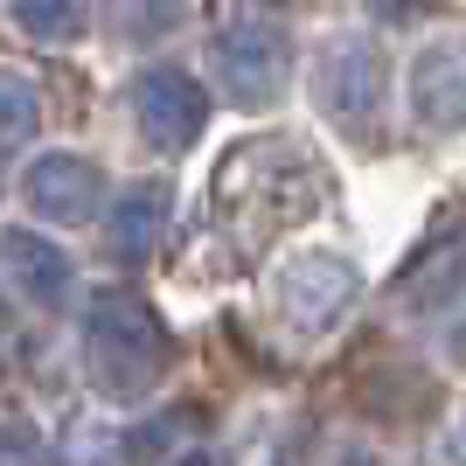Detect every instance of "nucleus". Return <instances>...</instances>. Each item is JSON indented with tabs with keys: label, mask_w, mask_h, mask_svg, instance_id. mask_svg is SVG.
Returning a JSON list of instances; mask_svg holds the SVG:
<instances>
[{
	"label": "nucleus",
	"mask_w": 466,
	"mask_h": 466,
	"mask_svg": "<svg viewBox=\"0 0 466 466\" xmlns=\"http://www.w3.org/2000/svg\"><path fill=\"white\" fill-rule=\"evenodd\" d=\"M133 118H139V133H147V147L188 154L195 139H202V126H209V97H202V84L188 70H147L133 84Z\"/></svg>",
	"instance_id": "obj_6"
},
{
	"label": "nucleus",
	"mask_w": 466,
	"mask_h": 466,
	"mask_svg": "<svg viewBox=\"0 0 466 466\" xmlns=\"http://www.w3.org/2000/svg\"><path fill=\"white\" fill-rule=\"evenodd\" d=\"M35 133V84L21 70H0V154H15Z\"/></svg>",
	"instance_id": "obj_15"
},
{
	"label": "nucleus",
	"mask_w": 466,
	"mask_h": 466,
	"mask_svg": "<svg viewBox=\"0 0 466 466\" xmlns=\"http://www.w3.org/2000/svg\"><path fill=\"white\" fill-rule=\"evenodd\" d=\"M383 49L370 35H328L320 42V56H313V97H320V112L341 126V133H370L376 112H383Z\"/></svg>",
	"instance_id": "obj_3"
},
{
	"label": "nucleus",
	"mask_w": 466,
	"mask_h": 466,
	"mask_svg": "<svg viewBox=\"0 0 466 466\" xmlns=\"http://www.w3.org/2000/svg\"><path fill=\"white\" fill-rule=\"evenodd\" d=\"M167 466H216L209 452H181V460H167Z\"/></svg>",
	"instance_id": "obj_19"
},
{
	"label": "nucleus",
	"mask_w": 466,
	"mask_h": 466,
	"mask_svg": "<svg viewBox=\"0 0 466 466\" xmlns=\"http://www.w3.org/2000/svg\"><path fill=\"white\" fill-rule=\"evenodd\" d=\"M216 77H223V91L237 97V105H279L292 84V42L286 28H272V21H230L223 35H216Z\"/></svg>",
	"instance_id": "obj_4"
},
{
	"label": "nucleus",
	"mask_w": 466,
	"mask_h": 466,
	"mask_svg": "<svg viewBox=\"0 0 466 466\" xmlns=\"http://www.w3.org/2000/svg\"><path fill=\"white\" fill-rule=\"evenodd\" d=\"M355 292H362V279H355V265L341 251H299V258L279 265V313H286L299 334L341 328V313L355 307Z\"/></svg>",
	"instance_id": "obj_5"
},
{
	"label": "nucleus",
	"mask_w": 466,
	"mask_h": 466,
	"mask_svg": "<svg viewBox=\"0 0 466 466\" xmlns=\"http://www.w3.org/2000/svg\"><path fill=\"white\" fill-rule=\"evenodd\" d=\"M410 112L425 118L431 133H466V35L431 42L425 56L410 63Z\"/></svg>",
	"instance_id": "obj_8"
},
{
	"label": "nucleus",
	"mask_w": 466,
	"mask_h": 466,
	"mask_svg": "<svg viewBox=\"0 0 466 466\" xmlns=\"http://www.w3.org/2000/svg\"><path fill=\"white\" fill-rule=\"evenodd\" d=\"M460 279H466V230L452 237L446 251H425V265H410V272L397 279V299H404V307H446Z\"/></svg>",
	"instance_id": "obj_11"
},
{
	"label": "nucleus",
	"mask_w": 466,
	"mask_h": 466,
	"mask_svg": "<svg viewBox=\"0 0 466 466\" xmlns=\"http://www.w3.org/2000/svg\"><path fill=\"white\" fill-rule=\"evenodd\" d=\"M175 370V334L139 292L126 286H97L84 299V376L97 397L112 404H139L154 397Z\"/></svg>",
	"instance_id": "obj_1"
},
{
	"label": "nucleus",
	"mask_w": 466,
	"mask_h": 466,
	"mask_svg": "<svg viewBox=\"0 0 466 466\" xmlns=\"http://www.w3.org/2000/svg\"><path fill=\"white\" fill-rule=\"evenodd\" d=\"M0 466H49V446L28 418H0Z\"/></svg>",
	"instance_id": "obj_17"
},
{
	"label": "nucleus",
	"mask_w": 466,
	"mask_h": 466,
	"mask_svg": "<svg viewBox=\"0 0 466 466\" xmlns=\"http://www.w3.org/2000/svg\"><path fill=\"white\" fill-rule=\"evenodd\" d=\"M341 466H390V460H376V452H349Z\"/></svg>",
	"instance_id": "obj_20"
},
{
	"label": "nucleus",
	"mask_w": 466,
	"mask_h": 466,
	"mask_svg": "<svg viewBox=\"0 0 466 466\" xmlns=\"http://www.w3.org/2000/svg\"><path fill=\"white\" fill-rule=\"evenodd\" d=\"M21 202L42 216V223H91V209L105 202V175L97 160L84 154H42L28 175H21Z\"/></svg>",
	"instance_id": "obj_7"
},
{
	"label": "nucleus",
	"mask_w": 466,
	"mask_h": 466,
	"mask_svg": "<svg viewBox=\"0 0 466 466\" xmlns=\"http://www.w3.org/2000/svg\"><path fill=\"white\" fill-rule=\"evenodd\" d=\"M0 272H7V286H15L35 313L63 307V299H70V279H77L70 258L35 230H0Z\"/></svg>",
	"instance_id": "obj_9"
},
{
	"label": "nucleus",
	"mask_w": 466,
	"mask_h": 466,
	"mask_svg": "<svg viewBox=\"0 0 466 466\" xmlns=\"http://www.w3.org/2000/svg\"><path fill=\"white\" fill-rule=\"evenodd\" d=\"M167 216H175V188L167 181H133V188L112 202V251L118 258H154L160 237H167Z\"/></svg>",
	"instance_id": "obj_10"
},
{
	"label": "nucleus",
	"mask_w": 466,
	"mask_h": 466,
	"mask_svg": "<svg viewBox=\"0 0 466 466\" xmlns=\"http://www.w3.org/2000/svg\"><path fill=\"white\" fill-rule=\"evenodd\" d=\"M15 7V28L35 42H70L84 28V0H7Z\"/></svg>",
	"instance_id": "obj_14"
},
{
	"label": "nucleus",
	"mask_w": 466,
	"mask_h": 466,
	"mask_svg": "<svg viewBox=\"0 0 466 466\" xmlns=\"http://www.w3.org/2000/svg\"><path fill=\"white\" fill-rule=\"evenodd\" d=\"M370 15H383V21H418V15H431L439 0H362Z\"/></svg>",
	"instance_id": "obj_18"
},
{
	"label": "nucleus",
	"mask_w": 466,
	"mask_h": 466,
	"mask_svg": "<svg viewBox=\"0 0 466 466\" xmlns=\"http://www.w3.org/2000/svg\"><path fill=\"white\" fill-rule=\"evenodd\" d=\"M181 452H195V410L188 404L147 418V425L126 439V460L133 466H167V460H181Z\"/></svg>",
	"instance_id": "obj_13"
},
{
	"label": "nucleus",
	"mask_w": 466,
	"mask_h": 466,
	"mask_svg": "<svg viewBox=\"0 0 466 466\" xmlns=\"http://www.w3.org/2000/svg\"><path fill=\"white\" fill-rule=\"evenodd\" d=\"M118 439H112V425H70V439H63V452H56V466H118Z\"/></svg>",
	"instance_id": "obj_16"
},
{
	"label": "nucleus",
	"mask_w": 466,
	"mask_h": 466,
	"mask_svg": "<svg viewBox=\"0 0 466 466\" xmlns=\"http://www.w3.org/2000/svg\"><path fill=\"white\" fill-rule=\"evenodd\" d=\"M188 21V0H105V28L118 42H167Z\"/></svg>",
	"instance_id": "obj_12"
},
{
	"label": "nucleus",
	"mask_w": 466,
	"mask_h": 466,
	"mask_svg": "<svg viewBox=\"0 0 466 466\" xmlns=\"http://www.w3.org/2000/svg\"><path fill=\"white\" fill-rule=\"evenodd\" d=\"M216 202L244 237H272L320 209V167L292 139H244L216 175Z\"/></svg>",
	"instance_id": "obj_2"
}]
</instances>
